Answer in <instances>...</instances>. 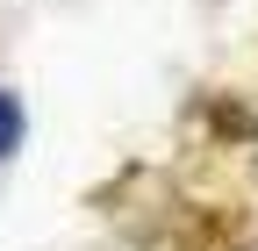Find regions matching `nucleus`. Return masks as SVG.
Returning <instances> with one entry per match:
<instances>
[{"instance_id": "obj_1", "label": "nucleus", "mask_w": 258, "mask_h": 251, "mask_svg": "<svg viewBox=\"0 0 258 251\" xmlns=\"http://www.w3.org/2000/svg\"><path fill=\"white\" fill-rule=\"evenodd\" d=\"M15 144H22V101H15V93H0V158H8Z\"/></svg>"}]
</instances>
